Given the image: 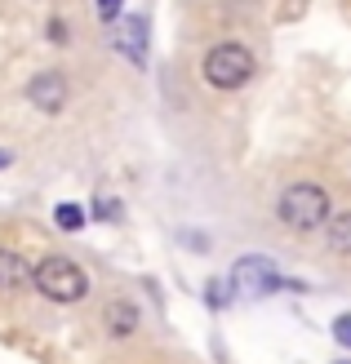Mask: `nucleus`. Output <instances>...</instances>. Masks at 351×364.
Listing matches in <instances>:
<instances>
[{
	"label": "nucleus",
	"mask_w": 351,
	"mask_h": 364,
	"mask_svg": "<svg viewBox=\"0 0 351 364\" xmlns=\"http://www.w3.org/2000/svg\"><path fill=\"white\" fill-rule=\"evenodd\" d=\"M276 218H281V227L311 235V231H325V223L334 218V200L320 182H289L276 196Z\"/></svg>",
	"instance_id": "1"
},
{
	"label": "nucleus",
	"mask_w": 351,
	"mask_h": 364,
	"mask_svg": "<svg viewBox=\"0 0 351 364\" xmlns=\"http://www.w3.org/2000/svg\"><path fill=\"white\" fill-rule=\"evenodd\" d=\"M31 284H36V294H41V298L58 302V306H76V302L89 298L85 267L63 258V253H45V258L36 262V271H31Z\"/></svg>",
	"instance_id": "2"
},
{
	"label": "nucleus",
	"mask_w": 351,
	"mask_h": 364,
	"mask_svg": "<svg viewBox=\"0 0 351 364\" xmlns=\"http://www.w3.org/2000/svg\"><path fill=\"white\" fill-rule=\"evenodd\" d=\"M253 53L240 45V41H223V45H209L205 58H200V80L218 94H236V89H245L253 80Z\"/></svg>",
	"instance_id": "3"
},
{
	"label": "nucleus",
	"mask_w": 351,
	"mask_h": 364,
	"mask_svg": "<svg viewBox=\"0 0 351 364\" xmlns=\"http://www.w3.org/2000/svg\"><path fill=\"white\" fill-rule=\"evenodd\" d=\"M231 289H236V294L267 298V294H276V289H289V280L276 271L271 258H263V253H245V258L231 267Z\"/></svg>",
	"instance_id": "4"
},
{
	"label": "nucleus",
	"mask_w": 351,
	"mask_h": 364,
	"mask_svg": "<svg viewBox=\"0 0 351 364\" xmlns=\"http://www.w3.org/2000/svg\"><path fill=\"white\" fill-rule=\"evenodd\" d=\"M27 102L36 107V112H45V116H58L63 107H67V98H71V85H67V76L63 71H36V76L27 80Z\"/></svg>",
	"instance_id": "5"
},
{
	"label": "nucleus",
	"mask_w": 351,
	"mask_h": 364,
	"mask_svg": "<svg viewBox=\"0 0 351 364\" xmlns=\"http://www.w3.org/2000/svg\"><path fill=\"white\" fill-rule=\"evenodd\" d=\"M103 324H107V333H112V338H134L138 324H142V311L129 298H112V302L103 306Z\"/></svg>",
	"instance_id": "6"
},
{
	"label": "nucleus",
	"mask_w": 351,
	"mask_h": 364,
	"mask_svg": "<svg viewBox=\"0 0 351 364\" xmlns=\"http://www.w3.org/2000/svg\"><path fill=\"white\" fill-rule=\"evenodd\" d=\"M31 271H36V267H27V258H23L18 249H5V245H0V289H5V294H9V289L31 284Z\"/></svg>",
	"instance_id": "7"
},
{
	"label": "nucleus",
	"mask_w": 351,
	"mask_h": 364,
	"mask_svg": "<svg viewBox=\"0 0 351 364\" xmlns=\"http://www.w3.org/2000/svg\"><path fill=\"white\" fill-rule=\"evenodd\" d=\"M116 49H120L134 67H142V63H147V23H142V18H125Z\"/></svg>",
	"instance_id": "8"
},
{
	"label": "nucleus",
	"mask_w": 351,
	"mask_h": 364,
	"mask_svg": "<svg viewBox=\"0 0 351 364\" xmlns=\"http://www.w3.org/2000/svg\"><path fill=\"white\" fill-rule=\"evenodd\" d=\"M325 249L351 258V209H334V218L325 223Z\"/></svg>",
	"instance_id": "9"
},
{
	"label": "nucleus",
	"mask_w": 351,
	"mask_h": 364,
	"mask_svg": "<svg viewBox=\"0 0 351 364\" xmlns=\"http://www.w3.org/2000/svg\"><path fill=\"white\" fill-rule=\"evenodd\" d=\"M53 223H58L63 231H80L89 218H85V209L80 205H71V200H63V205H53Z\"/></svg>",
	"instance_id": "10"
},
{
	"label": "nucleus",
	"mask_w": 351,
	"mask_h": 364,
	"mask_svg": "<svg viewBox=\"0 0 351 364\" xmlns=\"http://www.w3.org/2000/svg\"><path fill=\"white\" fill-rule=\"evenodd\" d=\"M334 342L351 351V311H342V316L334 320Z\"/></svg>",
	"instance_id": "11"
},
{
	"label": "nucleus",
	"mask_w": 351,
	"mask_h": 364,
	"mask_svg": "<svg viewBox=\"0 0 351 364\" xmlns=\"http://www.w3.org/2000/svg\"><path fill=\"white\" fill-rule=\"evenodd\" d=\"M205 289H209V294H205L209 306H227V302H231V294H227V284H223V280H209Z\"/></svg>",
	"instance_id": "12"
},
{
	"label": "nucleus",
	"mask_w": 351,
	"mask_h": 364,
	"mask_svg": "<svg viewBox=\"0 0 351 364\" xmlns=\"http://www.w3.org/2000/svg\"><path fill=\"white\" fill-rule=\"evenodd\" d=\"M94 5H98V18H103V23H116L120 9H125V0H94Z\"/></svg>",
	"instance_id": "13"
},
{
	"label": "nucleus",
	"mask_w": 351,
	"mask_h": 364,
	"mask_svg": "<svg viewBox=\"0 0 351 364\" xmlns=\"http://www.w3.org/2000/svg\"><path fill=\"white\" fill-rule=\"evenodd\" d=\"M94 213L107 223V213H120V205H116V200H94Z\"/></svg>",
	"instance_id": "14"
},
{
	"label": "nucleus",
	"mask_w": 351,
	"mask_h": 364,
	"mask_svg": "<svg viewBox=\"0 0 351 364\" xmlns=\"http://www.w3.org/2000/svg\"><path fill=\"white\" fill-rule=\"evenodd\" d=\"M49 41H53V45H67V27L58 23V18H53V23H49Z\"/></svg>",
	"instance_id": "15"
},
{
	"label": "nucleus",
	"mask_w": 351,
	"mask_h": 364,
	"mask_svg": "<svg viewBox=\"0 0 351 364\" xmlns=\"http://www.w3.org/2000/svg\"><path fill=\"white\" fill-rule=\"evenodd\" d=\"M9 165V151H0V169H5Z\"/></svg>",
	"instance_id": "16"
},
{
	"label": "nucleus",
	"mask_w": 351,
	"mask_h": 364,
	"mask_svg": "<svg viewBox=\"0 0 351 364\" xmlns=\"http://www.w3.org/2000/svg\"><path fill=\"white\" fill-rule=\"evenodd\" d=\"M334 364H351V360H334Z\"/></svg>",
	"instance_id": "17"
}]
</instances>
